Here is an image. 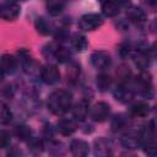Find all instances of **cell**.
I'll return each instance as SVG.
<instances>
[{"instance_id":"20","label":"cell","mask_w":157,"mask_h":157,"mask_svg":"<svg viewBox=\"0 0 157 157\" xmlns=\"http://www.w3.org/2000/svg\"><path fill=\"white\" fill-rule=\"evenodd\" d=\"M130 112H131V114L134 117L144 118V117L148 115V113H150V105L147 103H145V102H137V103H135L131 107Z\"/></svg>"},{"instance_id":"32","label":"cell","mask_w":157,"mask_h":157,"mask_svg":"<svg viewBox=\"0 0 157 157\" xmlns=\"http://www.w3.org/2000/svg\"><path fill=\"white\" fill-rule=\"evenodd\" d=\"M118 50H119V54H120L121 56H126V55H129V53H130V49H129V45H128V44H120Z\"/></svg>"},{"instance_id":"6","label":"cell","mask_w":157,"mask_h":157,"mask_svg":"<svg viewBox=\"0 0 157 157\" xmlns=\"http://www.w3.org/2000/svg\"><path fill=\"white\" fill-rule=\"evenodd\" d=\"M91 63L92 65L98 70H105L110 66L112 59L110 55L104 50H97L91 55Z\"/></svg>"},{"instance_id":"36","label":"cell","mask_w":157,"mask_h":157,"mask_svg":"<svg viewBox=\"0 0 157 157\" xmlns=\"http://www.w3.org/2000/svg\"><path fill=\"white\" fill-rule=\"evenodd\" d=\"M21 1H25V0H21Z\"/></svg>"},{"instance_id":"21","label":"cell","mask_w":157,"mask_h":157,"mask_svg":"<svg viewBox=\"0 0 157 157\" xmlns=\"http://www.w3.org/2000/svg\"><path fill=\"white\" fill-rule=\"evenodd\" d=\"M129 126V119L124 114H117L112 119V129L114 131H120L124 130Z\"/></svg>"},{"instance_id":"8","label":"cell","mask_w":157,"mask_h":157,"mask_svg":"<svg viewBox=\"0 0 157 157\" xmlns=\"http://www.w3.org/2000/svg\"><path fill=\"white\" fill-rule=\"evenodd\" d=\"M134 91L126 86V83H120L114 90V98L120 103H129L134 98Z\"/></svg>"},{"instance_id":"33","label":"cell","mask_w":157,"mask_h":157,"mask_svg":"<svg viewBox=\"0 0 157 157\" xmlns=\"http://www.w3.org/2000/svg\"><path fill=\"white\" fill-rule=\"evenodd\" d=\"M120 6H125L126 4H129L130 2V0H115Z\"/></svg>"},{"instance_id":"11","label":"cell","mask_w":157,"mask_h":157,"mask_svg":"<svg viewBox=\"0 0 157 157\" xmlns=\"http://www.w3.org/2000/svg\"><path fill=\"white\" fill-rule=\"evenodd\" d=\"M70 151L76 157H83V156L88 155L90 146L83 140H72L70 144Z\"/></svg>"},{"instance_id":"28","label":"cell","mask_w":157,"mask_h":157,"mask_svg":"<svg viewBox=\"0 0 157 157\" xmlns=\"http://www.w3.org/2000/svg\"><path fill=\"white\" fill-rule=\"evenodd\" d=\"M11 137L6 131H0V148H6L10 145Z\"/></svg>"},{"instance_id":"10","label":"cell","mask_w":157,"mask_h":157,"mask_svg":"<svg viewBox=\"0 0 157 157\" xmlns=\"http://www.w3.org/2000/svg\"><path fill=\"white\" fill-rule=\"evenodd\" d=\"M125 15H126L128 20L131 21V22H134V23H144L146 21V18H147L146 12L142 9L137 7V6H130V7H128Z\"/></svg>"},{"instance_id":"35","label":"cell","mask_w":157,"mask_h":157,"mask_svg":"<svg viewBox=\"0 0 157 157\" xmlns=\"http://www.w3.org/2000/svg\"><path fill=\"white\" fill-rule=\"evenodd\" d=\"M98 1H99L101 4H103V2H104V1H107V0H98Z\"/></svg>"},{"instance_id":"15","label":"cell","mask_w":157,"mask_h":157,"mask_svg":"<svg viewBox=\"0 0 157 157\" xmlns=\"http://www.w3.org/2000/svg\"><path fill=\"white\" fill-rule=\"evenodd\" d=\"M94 153L98 156H108L112 153L110 142L103 137L94 141Z\"/></svg>"},{"instance_id":"22","label":"cell","mask_w":157,"mask_h":157,"mask_svg":"<svg viewBox=\"0 0 157 157\" xmlns=\"http://www.w3.org/2000/svg\"><path fill=\"white\" fill-rule=\"evenodd\" d=\"M112 82H113L112 77H110L109 75H107V74H99V75L97 76V80H96L97 87H98V90L102 91V92L108 91L109 87L112 86Z\"/></svg>"},{"instance_id":"17","label":"cell","mask_w":157,"mask_h":157,"mask_svg":"<svg viewBox=\"0 0 157 157\" xmlns=\"http://www.w3.org/2000/svg\"><path fill=\"white\" fill-rule=\"evenodd\" d=\"M134 63L139 69L146 70L150 66V55H148V53H146L144 50L136 52L134 54Z\"/></svg>"},{"instance_id":"30","label":"cell","mask_w":157,"mask_h":157,"mask_svg":"<svg viewBox=\"0 0 157 157\" xmlns=\"http://www.w3.org/2000/svg\"><path fill=\"white\" fill-rule=\"evenodd\" d=\"M31 140V139H29ZM42 142L39 141V140H31V142H29V148L32 150V151H36V152H39V151H42Z\"/></svg>"},{"instance_id":"5","label":"cell","mask_w":157,"mask_h":157,"mask_svg":"<svg viewBox=\"0 0 157 157\" xmlns=\"http://www.w3.org/2000/svg\"><path fill=\"white\" fill-rule=\"evenodd\" d=\"M109 114H110V107L105 102H98V103H96L92 107L91 112H90V115H91L92 120L98 121V123L104 121L109 117Z\"/></svg>"},{"instance_id":"2","label":"cell","mask_w":157,"mask_h":157,"mask_svg":"<svg viewBox=\"0 0 157 157\" xmlns=\"http://www.w3.org/2000/svg\"><path fill=\"white\" fill-rule=\"evenodd\" d=\"M135 86L137 87L139 92L147 97L151 98L153 96V86H152V76L150 72L146 70H141L139 76L135 78Z\"/></svg>"},{"instance_id":"14","label":"cell","mask_w":157,"mask_h":157,"mask_svg":"<svg viewBox=\"0 0 157 157\" xmlns=\"http://www.w3.org/2000/svg\"><path fill=\"white\" fill-rule=\"evenodd\" d=\"M102 5V11L107 17H114L120 12L121 6L115 0H107Z\"/></svg>"},{"instance_id":"24","label":"cell","mask_w":157,"mask_h":157,"mask_svg":"<svg viewBox=\"0 0 157 157\" xmlns=\"http://www.w3.org/2000/svg\"><path fill=\"white\" fill-rule=\"evenodd\" d=\"M31 135H32V130L29 129V126H27V125H18L16 128V136L20 140H22V141L29 140Z\"/></svg>"},{"instance_id":"31","label":"cell","mask_w":157,"mask_h":157,"mask_svg":"<svg viewBox=\"0 0 157 157\" xmlns=\"http://www.w3.org/2000/svg\"><path fill=\"white\" fill-rule=\"evenodd\" d=\"M141 2L150 10L155 11L156 10V6H157V0H141Z\"/></svg>"},{"instance_id":"12","label":"cell","mask_w":157,"mask_h":157,"mask_svg":"<svg viewBox=\"0 0 157 157\" xmlns=\"http://www.w3.org/2000/svg\"><path fill=\"white\" fill-rule=\"evenodd\" d=\"M56 126H58L59 132L63 134V135H65V136L71 135L72 132H75L76 131V128H77L75 120L69 119V118H60L58 120Z\"/></svg>"},{"instance_id":"4","label":"cell","mask_w":157,"mask_h":157,"mask_svg":"<svg viewBox=\"0 0 157 157\" xmlns=\"http://www.w3.org/2000/svg\"><path fill=\"white\" fill-rule=\"evenodd\" d=\"M103 25V18L98 13H86L80 17L78 27L82 31H94Z\"/></svg>"},{"instance_id":"27","label":"cell","mask_w":157,"mask_h":157,"mask_svg":"<svg viewBox=\"0 0 157 157\" xmlns=\"http://www.w3.org/2000/svg\"><path fill=\"white\" fill-rule=\"evenodd\" d=\"M117 76H118V78L120 80V83H126V82L129 81L130 76H131V72H130V70H129L128 66H124V65H123V66H120V67L118 69Z\"/></svg>"},{"instance_id":"7","label":"cell","mask_w":157,"mask_h":157,"mask_svg":"<svg viewBox=\"0 0 157 157\" xmlns=\"http://www.w3.org/2000/svg\"><path fill=\"white\" fill-rule=\"evenodd\" d=\"M40 78L47 85H55L60 81V71L56 66L48 65L42 69L40 71Z\"/></svg>"},{"instance_id":"9","label":"cell","mask_w":157,"mask_h":157,"mask_svg":"<svg viewBox=\"0 0 157 157\" xmlns=\"http://www.w3.org/2000/svg\"><path fill=\"white\" fill-rule=\"evenodd\" d=\"M17 69V59L13 58L12 55H9V54H5L1 56L0 59V70L4 72V74H7V75H11L16 71Z\"/></svg>"},{"instance_id":"34","label":"cell","mask_w":157,"mask_h":157,"mask_svg":"<svg viewBox=\"0 0 157 157\" xmlns=\"http://www.w3.org/2000/svg\"><path fill=\"white\" fill-rule=\"evenodd\" d=\"M2 77H4V72H2L1 70H0V82L2 81Z\"/></svg>"},{"instance_id":"29","label":"cell","mask_w":157,"mask_h":157,"mask_svg":"<svg viewBox=\"0 0 157 157\" xmlns=\"http://www.w3.org/2000/svg\"><path fill=\"white\" fill-rule=\"evenodd\" d=\"M11 112L6 108V107H2L1 110H0V120L1 123H9L11 120Z\"/></svg>"},{"instance_id":"13","label":"cell","mask_w":157,"mask_h":157,"mask_svg":"<svg viewBox=\"0 0 157 157\" xmlns=\"http://www.w3.org/2000/svg\"><path fill=\"white\" fill-rule=\"evenodd\" d=\"M72 114L76 120H80V121L83 120L88 114V101L86 99L78 101L72 108Z\"/></svg>"},{"instance_id":"23","label":"cell","mask_w":157,"mask_h":157,"mask_svg":"<svg viewBox=\"0 0 157 157\" xmlns=\"http://www.w3.org/2000/svg\"><path fill=\"white\" fill-rule=\"evenodd\" d=\"M71 44H72V47H74L76 50L82 52V50H85V49L87 48L88 42H87V38H86L83 34L76 33V34H74L72 38H71Z\"/></svg>"},{"instance_id":"18","label":"cell","mask_w":157,"mask_h":157,"mask_svg":"<svg viewBox=\"0 0 157 157\" xmlns=\"http://www.w3.org/2000/svg\"><path fill=\"white\" fill-rule=\"evenodd\" d=\"M36 29L39 34L42 36H48L49 33H52V23L49 22V20H47L45 17H38L36 20Z\"/></svg>"},{"instance_id":"25","label":"cell","mask_w":157,"mask_h":157,"mask_svg":"<svg viewBox=\"0 0 157 157\" xmlns=\"http://www.w3.org/2000/svg\"><path fill=\"white\" fill-rule=\"evenodd\" d=\"M80 76V65L78 64H71L69 70H67V81H70L71 83H75L78 80Z\"/></svg>"},{"instance_id":"19","label":"cell","mask_w":157,"mask_h":157,"mask_svg":"<svg viewBox=\"0 0 157 157\" xmlns=\"http://www.w3.org/2000/svg\"><path fill=\"white\" fill-rule=\"evenodd\" d=\"M53 55L55 56V59L59 63H67V61L71 60V56H72L70 49L66 48V47H63V45L56 47L55 50H54V53H53Z\"/></svg>"},{"instance_id":"16","label":"cell","mask_w":157,"mask_h":157,"mask_svg":"<svg viewBox=\"0 0 157 157\" xmlns=\"http://www.w3.org/2000/svg\"><path fill=\"white\" fill-rule=\"evenodd\" d=\"M121 145L125 147V148H129V150H135L140 146V139H139V135L136 134H132V132H128L125 135H123L121 137Z\"/></svg>"},{"instance_id":"3","label":"cell","mask_w":157,"mask_h":157,"mask_svg":"<svg viewBox=\"0 0 157 157\" xmlns=\"http://www.w3.org/2000/svg\"><path fill=\"white\" fill-rule=\"evenodd\" d=\"M21 7L13 0H5L0 4V17L5 21H15L20 16Z\"/></svg>"},{"instance_id":"26","label":"cell","mask_w":157,"mask_h":157,"mask_svg":"<svg viewBox=\"0 0 157 157\" xmlns=\"http://www.w3.org/2000/svg\"><path fill=\"white\" fill-rule=\"evenodd\" d=\"M47 10H48L49 15L56 16V15H59V13L61 12L63 5H61V2H59V1L50 0V1H48V4H47Z\"/></svg>"},{"instance_id":"1","label":"cell","mask_w":157,"mask_h":157,"mask_svg":"<svg viewBox=\"0 0 157 157\" xmlns=\"http://www.w3.org/2000/svg\"><path fill=\"white\" fill-rule=\"evenodd\" d=\"M72 96L65 90L54 91L48 98V108L53 114L61 115L71 108Z\"/></svg>"}]
</instances>
